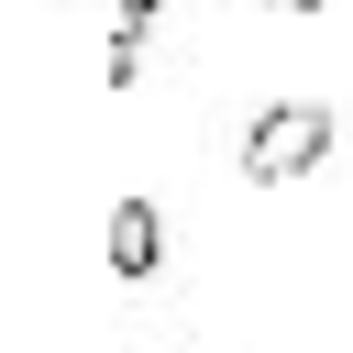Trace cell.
Masks as SVG:
<instances>
[{
	"label": "cell",
	"instance_id": "1",
	"mask_svg": "<svg viewBox=\"0 0 353 353\" xmlns=\"http://www.w3.org/2000/svg\"><path fill=\"white\" fill-rule=\"evenodd\" d=\"M320 154H331V110H320V99H276V110L243 132V176H254V188H298Z\"/></svg>",
	"mask_w": 353,
	"mask_h": 353
},
{
	"label": "cell",
	"instance_id": "2",
	"mask_svg": "<svg viewBox=\"0 0 353 353\" xmlns=\"http://www.w3.org/2000/svg\"><path fill=\"white\" fill-rule=\"evenodd\" d=\"M165 265V221H154V199H121L110 210V276H154Z\"/></svg>",
	"mask_w": 353,
	"mask_h": 353
},
{
	"label": "cell",
	"instance_id": "3",
	"mask_svg": "<svg viewBox=\"0 0 353 353\" xmlns=\"http://www.w3.org/2000/svg\"><path fill=\"white\" fill-rule=\"evenodd\" d=\"M265 11H331V0H265Z\"/></svg>",
	"mask_w": 353,
	"mask_h": 353
}]
</instances>
